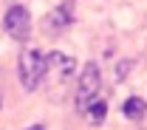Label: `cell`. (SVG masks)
Returning <instances> with one entry per match:
<instances>
[{
	"instance_id": "8992f818",
	"label": "cell",
	"mask_w": 147,
	"mask_h": 130,
	"mask_svg": "<svg viewBox=\"0 0 147 130\" xmlns=\"http://www.w3.org/2000/svg\"><path fill=\"white\" fill-rule=\"evenodd\" d=\"M125 116L127 119H133V122H142L144 119V113H147V105H144V99H139V96H130L127 102H125Z\"/></svg>"
},
{
	"instance_id": "7a4b0ae2",
	"label": "cell",
	"mask_w": 147,
	"mask_h": 130,
	"mask_svg": "<svg viewBox=\"0 0 147 130\" xmlns=\"http://www.w3.org/2000/svg\"><path fill=\"white\" fill-rule=\"evenodd\" d=\"M45 71H48V59L42 51L28 48V51L20 54V85L26 91H37L40 82L45 79Z\"/></svg>"
},
{
	"instance_id": "9c48e42d",
	"label": "cell",
	"mask_w": 147,
	"mask_h": 130,
	"mask_svg": "<svg viewBox=\"0 0 147 130\" xmlns=\"http://www.w3.org/2000/svg\"><path fill=\"white\" fill-rule=\"evenodd\" d=\"M26 130H45L42 125H34V127H26Z\"/></svg>"
},
{
	"instance_id": "5b68a950",
	"label": "cell",
	"mask_w": 147,
	"mask_h": 130,
	"mask_svg": "<svg viewBox=\"0 0 147 130\" xmlns=\"http://www.w3.org/2000/svg\"><path fill=\"white\" fill-rule=\"evenodd\" d=\"M45 59H48V68L54 71V76L59 79V82H68V79L74 76V59L65 57L62 51H51Z\"/></svg>"
},
{
	"instance_id": "30bf717a",
	"label": "cell",
	"mask_w": 147,
	"mask_h": 130,
	"mask_svg": "<svg viewBox=\"0 0 147 130\" xmlns=\"http://www.w3.org/2000/svg\"><path fill=\"white\" fill-rule=\"evenodd\" d=\"M0 105H3V102H0Z\"/></svg>"
},
{
	"instance_id": "277c9868",
	"label": "cell",
	"mask_w": 147,
	"mask_h": 130,
	"mask_svg": "<svg viewBox=\"0 0 147 130\" xmlns=\"http://www.w3.org/2000/svg\"><path fill=\"white\" fill-rule=\"evenodd\" d=\"M71 23H74V0H65V3H59L54 11L42 20V28L48 34H62Z\"/></svg>"
},
{
	"instance_id": "52a82bcc",
	"label": "cell",
	"mask_w": 147,
	"mask_h": 130,
	"mask_svg": "<svg viewBox=\"0 0 147 130\" xmlns=\"http://www.w3.org/2000/svg\"><path fill=\"white\" fill-rule=\"evenodd\" d=\"M105 113H108V105H105V99H96L91 108H88V116H91L93 125H102V122H105Z\"/></svg>"
},
{
	"instance_id": "6da1fadb",
	"label": "cell",
	"mask_w": 147,
	"mask_h": 130,
	"mask_svg": "<svg viewBox=\"0 0 147 130\" xmlns=\"http://www.w3.org/2000/svg\"><path fill=\"white\" fill-rule=\"evenodd\" d=\"M99 91H102V71H99L96 62H88V65L82 68L79 79H76V96H74L76 110L88 113V108L99 99Z\"/></svg>"
},
{
	"instance_id": "3957f363",
	"label": "cell",
	"mask_w": 147,
	"mask_h": 130,
	"mask_svg": "<svg viewBox=\"0 0 147 130\" xmlns=\"http://www.w3.org/2000/svg\"><path fill=\"white\" fill-rule=\"evenodd\" d=\"M3 28L9 31V37L17 40V42L28 40V34H31V17H28V11L23 6H11L6 11V17H3Z\"/></svg>"
},
{
	"instance_id": "ba28073f",
	"label": "cell",
	"mask_w": 147,
	"mask_h": 130,
	"mask_svg": "<svg viewBox=\"0 0 147 130\" xmlns=\"http://www.w3.org/2000/svg\"><path fill=\"white\" fill-rule=\"evenodd\" d=\"M127 71H130V62H127V59H125L122 65H116V82H122V79L127 76Z\"/></svg>"
}]
</instances>
